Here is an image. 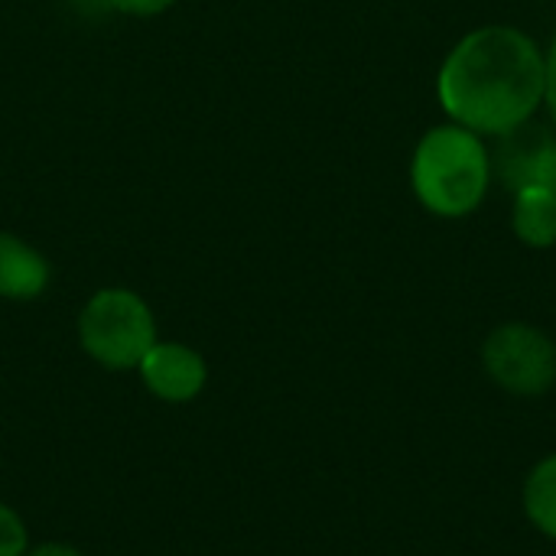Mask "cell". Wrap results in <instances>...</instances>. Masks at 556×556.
<instances>
[{
    "mask_svg": "<svg viewBox=\"0 0 556 556\" xmlns=\"http://www.w3.org/2000/svg\"><path fill=\"white\" fill-rule=\"evenodd\" d=\"M489 378L518 397H538L556 381V345L551 336L528 323L498 326L482 349Z\"/></svg>",
    "mask_w": 556,
    "mask_h": 556,
    "instance_id": "277c9868",
    "label": "cell"
},
{
    "mask_svg": "<svg viewBox=\"0 0 556 556\" xmlns=\"http://www.w3.org/2000/svg\"><path fill=\"white\" fill-rule=\"evenodd\" d=\"M531 186H541L556 199V137H547L531 163Z\"/></svg>",
    "mask_w": 556,
    "mask_h": 556,
    "instance_id": "8fae6325",
    "label": "cell"
},
{
    "mask_svg": "<svg viewBox=\"0 0 556 556\" xmlns=\"http://www.w3.org/2000/svg\"><path fill=\"white\" fill-rule=\"evenodd\" d=\"M544 59H547V88H544V101H547V108H551V117L556 121V39Z\"/></svg>",
    "mask_w": 556,
    "mask_h": 556,
    "instance_id": "4fadbf2b",
    "label": "cell"
},
{
    "mask_svg": "<svg viewBox=\"0 0 556 556\" xmlns=\"http://www.w3.org/2000/svg\"><path fill=\"white\" fill-rule=\"evenodd\" d=\"M26 525L23 518L0 502V556H26Z\"/></svg>",
    "mask_w": 556,
    "mask_h": 556,
    "instance_id": "30bf717a",
    "label": "cell"
},
{
    "mask_svg": "<svg viewBox=\"0 0 556 556\" xmlns=\"http://www.w3.org/2000/svg\"><path fill=\"white\" fill-rule=\"evenodd\" d=\"M547 88L541 46L515 26H482L446 55L437 94L453 124L502 137L534 117Z\"/></svg>",
    "mask_w": 556,
    "mask_h": 556,
    "instance_id": "6da1fadb",
    "label": "cell"
},
{
    "mask_svg": "<svg viewBox=\"0 0 556 556\" xmlns=\"http://www.w3.org/2000/svg\"><path fill=\"white\" fill-rule=\"evenodd\" d=\"M137 368H140L147 391L166 404H186V401L199 397L208 381L205 358L195 349L179 345V342L156 339V345L143 355V362Z\"/></svg>",
    "mask_w": 556,
    "mask_h": 556,
    "instance_id": "5b68a950",
    "label": "cell"
},
{
    "mask_svg": "<svg viewBox=\"0 0 556 556\" xmlns=\"http://www.w3.org/2000/svg\"><path fill=\"white\" fill-rule=\"evenodd\" d=\"M26 556H81L75 547H68V544H42V547H36V551H26Z\"/></svg>",
    "mask_w": 556,
    "mask_h": 556,
    "instance_id": "5bb4252c",
    "label": "cell"
},
{
    "mask_svg": "<svg viewBox=\"0 0 556 556\" xmlns=\"http://www.w3.org/2000/svg\"><path fill=\"white\" fill-rule=\"evenodd\" d=\"M176 0H108V7L127 13V16H156L163 10H169Z\"/></svg>",
    "mask_w": 556,
    "mask_h": 556,
    "instance_id": "7c38bea8",
    "label": "cell"
},
{
    "mask_svg": "<svg viewBox=\"0 0 556 556\" xmlns=\"http://www.w3.org/2000/svg\"><path fill=\"white\" fill-rule=\"evenodd\" d=\"M410 182L424 208L440 218L472 215L492 182V156L479 134L443 124L424 134L410 160Z\"/></svg>",
    "mask_w": 556,
    "mask_h": 556,
    "instance_id": "7a4b0ae2",
    "label": "cell"
},
{
    "mask_svg": "<svg viewBox=\"0 0 556 556\" xmlns=\"http://www.w3.org/2000/svg\"><path fill=\"white\" fill-rule=\"evenodd\" d=\"M511 228L528 248H554L556 244V199L541 186H525L515 192Z\"/></svg>",
    "mask_w": 556,
    "mask_h": 556,
    "instance_id": "ba28073f",
    "label": "cell"
},
{
    "mask_svg": "<svg viewBox=\"0 0 556 556\" xmlns=\"http://www.w3.org/2000/svg\"><path fill=\"white\" fill-rule=\"evenodd\" d=\"M525 511L547 538L556 541V456L534 466L525 485Z\"/></svg>",
    "mask_w": 556,
    "mask_h": 556,
    "instance_id": "9c48e42d",
    "label": "cell"
},
{
    "mask_svg": "<svg viewBox=\"0 0 556 556\" xmlns=\"http://www.w3.org/2000/svg\"><path fill=\"white\" fill-rule=\"evenodd\" d=\"M78 342L98 365L127 371L156 345V319L143 296L124 287H108L78 313Z\"/></svg>",
    "mask_w": 556,
    "mask_h": 556,
    "instance_id": "3957f363",
    "label": "cell"
},
{
    "mask_svg": "<svg viewBox=\"0 0 556 556\" xmlns=\"http://www.w3.org/2000/svg\"><path fill=\"white\" fill-rule=\"evenodd\" d=\"M49 261L23 238L0 231V300H36L49 287Z\"/></svg>",
    "mask_w": 556,
    "mask_h": 556,
    "instance_id": "8992f818",
    "label": "cell"
},
{
    "mask_svg": "<svg viewBox=\"0 0 556 556\" xmlns=\"http://www.w3.org/2000/svg\"><path fill=\"white\" fill-rule=\"evenodd\" d=\"M547 137L551 134L544 127H531V121L508 130V134H502L498 137L502 147L495 150V156L489 153L492 156V173L498 179H505V186H511L515 192L531 186V163H534V156H538V150H541V143Z\"/></svg>",
    "mask_w": 556,
    "mask_h": 556,
    "instance_id": "52a82bcc",
    "label": "cell"
}]
</instances>
